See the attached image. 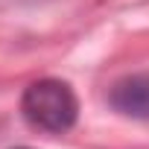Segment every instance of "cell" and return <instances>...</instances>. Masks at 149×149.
<instances>
[{"instance_id":"2","label":"cell","mask_w":149,"mask_h":149,"mask_svg":"<svg viewBox=\"0 0 149 149\" xmlns=\"http://www.w3.org/2000/svg\"><path fill=\"white\" fill-rule=\"evenodd\" d=\"M108 102L123 117L149 120V73H132L114 82V88L108 91Z\"/></svg>"},{"instance_id":"3","label":"cell","mask_w":149,"mask_h":149,"mask_svg":"<svg viewBox=\"0 0 149 149\" xmlns=\"http://www.w3.org/2000/svg\"><path fill=\"white\" fill-rule=\"evenodd\" d=\"M18 149H29V146H18Z\"/></svg>"},{"instance_id":"1","label":"cell","mask_w":149,"mask_h":149,"mask_svg":"<svg viewBox=\"0 0 149 149\" xmlns=\"http://www.w3.org/2000/svg\"><path fill=\"white\" fill-rule=\"evenodd\" d=\"M21 114L26 117L29 126L50 132V134H61L76 123L79 100L70 91V85L61 79H38L24 91Z\"/></svg>"}]
</instances>
